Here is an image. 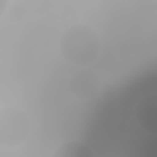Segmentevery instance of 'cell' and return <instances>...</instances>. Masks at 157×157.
Masks as SVG:
<instances>
[{
    "mask_svg": "<svg viewBox=\"0 0 157 157\" xmlns=\"http://www.w3.org/2000/svg\"><path fill=\"white\" fill-rule=\"evenodd\" d=\"M60 50L65 60L77 66L93 63L101 50L97 32L85 25H75L65 31L60 40Z\"/></svg>",
    "mask_w": 157,
    "mask_h": 157,
    "instance_id": "cell-1",
    "label": "cell"
},
{
    "mask_svg": "<svg viewBox=\"0 0 157 157\" xmlns=\"http://www.w3.org/2000/svg\"><path fill=\"white\" fill-rule=\"evenodd\" d=\"M28 121L26 115L16 108H5L0 110V144L4 146H15L26 139Z\"/></svg>",
    "mask_w": 157,
    "mask_h": 157,
    "instance_id": "cell-2",
    "label": "cell"
},
{
    "mask_svg": "<svg viewBox=\"0 0 157 157\" xmlns=\"http://www.w3.org/2000/svg\"><path fill=\"white\" fill-rule=\"evenodd\" d=\"M88 155H91L88 147L77 141H70L64 144L55 153V156L63 157H86Z\"/></svg>",
    "mask_w": 157,
    "mask_h": 157,
    "instance_id": "cell-4",
    "label": "cell"
},
{
    "mask_svg": "<svg viewBox=\"0 0 157 157\" xmlns=\"http://www.w3.org/2000/svg\"><path fill=\"white\" fill-rule=\"evenodd\" d=\"M69 87L75 96L83 99H90L98 93L99 80L94 72L86 69H81L71 76Z\"/></svg>",
    "mask_w": 157,
    "mask_h": 157,
    "instance_id": "cell-3",
    "label": "cell"
}]
</instances>
